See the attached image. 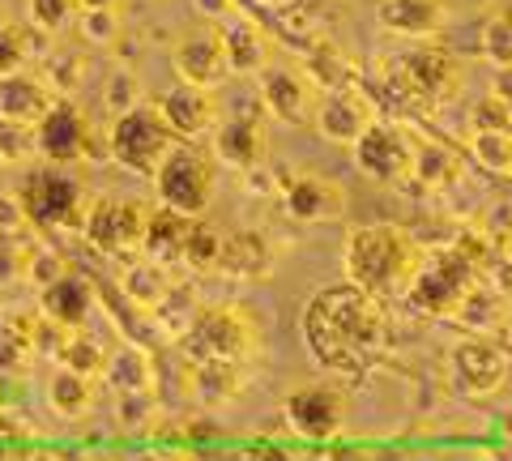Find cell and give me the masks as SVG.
Instances as JSON below:
<instances>
[{
    "instance_id": "obj_37",
    "label": "cell",
    "mask_w": 512,
    "mask_h": 461,
    "mask_svg": "<svg viewBox=\"0 0 512 461\" xmlns=\"http://www.w3.org/2000/svg\"><path fill=\"white\" fill-rule=\"evenodd\" d=\"M77 30H82V39L90 47H111L120 39L124 30V18L116 5H103V9H82V18H77Z\"/></svg>"
},
{
    "instance_id": "obj_23",
    "label": "cell",
    "mask_w": 512,
    "mask_h": 461,
    "mask_svg": "<svg viewBox=\"0 0 512 461\" xmlns=\"http://www.w3.org/2000/svg\"><path fill=\"white\" fill-rule=\"evenodd\" d=\"M376 18L384 30H393L402 39H427L444 26L448 5L444 0H380Z\"/></svg>"
},
{
    "instance_id": "obj_36",
    "label": "cell",
    "mask_w": 512,
    "mask_h": 461,
    "mask_svg": "<svg viewBox=\"0 0 512 461\" xmlns=\"http://www.w3.org/2000/svg\"><path fill=\"white\" fill-rule=\"evenodd\" d=\"M474 158L487 171L508 176L512 171V129H478L474 133Z\"/></svg>"
},
{
    "instance_id": "obj_16",
    "label": "cell",
    "mask_w": 512,
    "mask_h": 461,
    "mask_svg": "<svg viewBox=\"0 0 512 461\" xmlns=\"http://www.w3.org/2000/svg\"><path fill=\"white\" fill-rule=\"evenodd\" d=\"M316 129L325 141H333V146H355V141L367 133V124L376 120L372 103L363 99L359 90H325V99L316 103Z\"/></svg>"
},
{
    "instance_id": "obj_42",
    "label": "cell",
    "mask_w": 512,
    "mask_h": 461,
    "mask_svg": "<svg viewBox=\"0 0 512 461\" xmlns=\"http://www.w3.org/2000/svg\"><path fill=\"white\" fill-rule=\"evenodd\" d=\"M30 231V218H26V205L18 193L0 197V235H9V240H18V235Z\"/></svg>"
},
{
    "instance_id": "obj_13",
    "label": "cell",
    "mask_w": 512,
    "mask_h": 461,
    "mask_svg": "<svg viewBox=\"0 0 512 461\" xmlns=\"http://www.w3.org/2000/svg\"><path fill=\"white\" fill-rule=\"evenodd\" d=\"M470 286H474V265L461 252H444V261L423 257V269L414 278L410 295L431 312H453Z\"/></svg>"
},
{
    "instance_id": "obj_46",
    "label": "cell",
    "mask_w": 512,
    "mask_h": 461,
    "mask_svg": "<svg viewBox=\"0 0 512 461\" xmlns=\"http://www.w3.org/2000/svg\"><path fill=\"white\" fill-rule=\"evenodd\" d=\"M197 5L210 13V18H218V13H231V0H197Z\"/></svg>"
},
{
    "instance_id": "obj_45",
    "label": "cell",
    "mask_w": 512,
    "mask_h": 461,
    "mask_svg": "<svg viewBox=\"0 0 512 461\" xmlns=\"http://www.w3.org/2000/svg\"><path fill=\"white\" fill-rule=\"evenodd\" d=\"M252 5H261V9H269V13H286V9H295L299 0H252Z\"/></svg>"
},
{
    "instance_id": "obj_9",
    "label": "cell",
    "mask_w": 512,
    "mask_h": 461,
    "mask_svg": "<svg viewBox=\"0 0 512 461\" xmlns=\"http://www.w3.org/2000/svg\"><path fill=\"white\" fill-rule=\"evenodd\" d=\"M171 69L180 82L188 86H201V90H214L231 77L227 69V52H222V30L218 22H197L188 26L180 39L171 47Z\"/></svg>"
},
{
    "instance_id": "obj_6",
    "label": "cell",
    "mask_w": 512,
    "mask_h": 461,
    "mask_svg": "<svg viewBox=\"0 0 512 461\" xmlns=\"http://www.w3.org/2000/svg\"><path fill=\"white\" fill-rule=\"evenodd\" d=\"M146 222H150V210L141 201L107 197V201H90L82 235L94 252H103V257H133V252H141Z\"/></svg>"
},
{
    "instance_id": "obj_30",
    "label": "cell",
    "mask_w": 512,
    "mask_h": 461,
    "mask_svg": "<svg viewBox=\"0 0 512 461\" xmlns=\"http://www.w3.org/2000/svg\"><path fill=\"white\" fill-rule=\"evenodd\" d=\"M244 389V376H239L235 363H192V393L201 397V402H231V397Z\"/></svg>"
},
{
    "instance_id": "obj_50",
    "label": "cell",
    "mask_w": 512,
    "mask_h": 461,
    "mask_svg": "<svg viewBox=\"0 0 512 461\" xmlns=\"http://www.w3.org/2000/svg\"><path fill=\"white\" fill-rule=\"evenodd\" d=\"M508 176H512V171H508Z\"/></svg>"
},
{
    "instance_id": "obj_15",
    "label": "cell",
    "mask_w": 512,
    "mask_h": 461,
    "mask_svg": "<svg viewBox=\"0 0 512 461\" xmlns=\"http://www.w3.org/2000/svg\"><path fill=\"white\" fill-rule=\"evenodd\" d=\"M282 210L295 222H333L346 210V188L329 176H316V171H303V176L286 180L282 188Z\"/></svg>"
},
{
    "instance_id": "obj_12",
    "label": "cell",
    "mask_w": 512,
    "mask_h": 461,
    "mask_svg": "<svg viewBox=\"0 0 512 461\" xmlns=\"http://www.w3.org/2000/svg\"><path fill=\"white\" fill-rule=\"evenodd\" d=\"M35 137H39V154L47 158L52 167H69L77 158H90V120L82 116V107L56 99V107L35 124Z\"/></svg>"
},
{
    "instance_id": "obj_26",
    "label": "cell",
    "mask_w": 512,
    "mask_h": 461,
    "mask_svg": "<svg viewBox=\"0 0 512 461\" xmlns=\"http://www.w3.org/2000/svg\"><path fill=\"white\" fill-rule=\"evenodd\" d=\"M39 316H0V376H22L35 359Z\"/></svg>"
},
{
    "instance_id": "obj_1",
    "label": "cell",
    "mask_w": 512,
    "mask_h": 461,
    "mask_svg": "<svg viewBox=\"0 0 512 461\" xmlns=\"http://www.w3.org/2000/svg\"><path fill=\"white\" fill-rule=\"evenodd\" d=\"M303 342L320 368L359 376L389 351V312L359 286H325L303 308Z\"/></svg>"
},
{
    "instance_id": "obj_41",
    "label": "cell",
    "mask_w": 512,
    "mask_h": 461,
    "mask_svg": "<svg viewBox=\"0 0 512 461\" xmlns=\"http://www.w3.org/2000/svg\"><path fill=\"white\" fill-rule=\"evenodd\" d=\"M26 257H30V248L9 240V235H0V286H13L26 278Z\"/></svg>"
},
{
    "instance_id": "obj_34",
    "label": "cell",
    "mask_w": 512,
    "mask_h": 461,
    "mask_svg": "<svg viewBox=\"0 0 512 461\" xmlns=\"http://www.w3.org/2000/svg\"><path fill=\"white\" fill-rule=\"evenodd\" d=\"M30 60V47H26V30L18 26V18L9 13V5H0V77L9 73H22Z\"/></svg>"
},
{
    "instance_id": "obj_3",
    "label": "cell",
    "mask_w": 512,
    "mask_h": 461,
    "mask_svg": "<svg viewBox=\"0 0 512 461\" xmlns=\"http://www.w3.org/2000/svg\"><path fill=\"white\" fill-rule=\"evenodd\" d=\"M150 180H154L158 205H167V210H175V214L197 218V214H205V205L214 201L218 158L210 150H201L197 141H175Z\"/></svg>"
},
{
    "instance_id": "obj_10",
    "label": "cell",
    "mask_w": 512,
    "mask_h": 461,
    "mask_svg": "<svg viewBox=\"0 0 512 461\" xmlns=\"http://www.w3.org/2000/svg\"><path fill=\"white\" fill-rule=\"evenodd\" d=\"M261 77V103L278 124H308L316 116V86L308 82V73L295 65H269L256 73Z\"/></svg>"
},
{
    "instance_id": "obj_18",
    "label": "cell",
    "mask_w": 512,
    "mask_h": 461,
    "mask_svg": "<svg viewBox=\"0 0 512 461\" xmlns=\"http://www.w3.org/2000/svg\"><path fill=\"white\" fill-rule=\"evenodd\" d=\"M265 120L261 116H231L214 124V158L227 167H261L265 163Z\"/></svg>"
},
{
    "instance_id": "obj_21",
    "label": "cell",
    "mask_w": 512,
    "mask_h": 461,
    "mask_svg": "<svg viewBox=\"0 0 512 461\" xmlns=\"http://www.w3.org/2000/svg\"><path fill=\"white\" fill-rule=\"evenodd\" d=\"M218 269L227 278L239 282H256L274 269V248L261 231H231L222 235V252H218Z\"/></svg>"
},
{
    "instance_id": "obj_33",
    "label": "cell",
    "mask_w": 512,
    "mask_h": 461,
    "mask_svg": "<svg viewBox=\"0 0 512 461\" xmlns=\"http://www.w3.org/2000/svg\"><path fill=\"white\" fill-rule=\"evenodd\" d=\"M222 227H214V222H201L192 218L188 222V235H184V265H192L197 274H210V269H218V252H222Z\"/></svg>"
},
{
    "instance_id": "obj_2",
    "label": "cell",
    "mask_w": 512,
    "mask_h": 461,
    "mask_svg": "<svg viewBox=\"0 0 512 461\" xmlns=\"http://www.w3.org/2000/svg\"><path fill=\"white\" fill-rule=\"evenodd\" d=\"M427 252L410 240V231L376 222V227H355L346 235V252H342V274L350 286L389 299V295H406L414 278L423 269Z\"/></svg>"
},
{
    "instance_id": "obj_29",
    "label": "cell",
    "mask_w": 512,
    "mask_h": 461,
    "mask_svg": "<svg viewBox=\"0 0 512 461\" xmlns=\"http://www.w3.org/2000/svg\"><path fill=\"white\" fill-rule=\"evenodd\" d=\"M47 406H52V415L69 419V423L86 419L90 406H94V385H90V376L60 368V372L52 376V385H47Z\"/></svg>"
},
{
    "instance_id": "obj_47",
    "label": "cell",
    "mask_w": 512,
    "mask_h": 461,
    "mask_svg": "<svg viewBox=\"0 0 512 461\" xmlns=\"http://www.w3.org/2000/svg\"><path fill=\"white\" fill-rule=\"evenodd\" d=\"M103 5H116V0H77V9H103Z\"/></svg>"
},
{
    "instance_id": "obj_28",
    "label": "cell",
    "mask_w": 512,
    "mask_h": 461,
    "mask_svg": "<svg viewBox=\"0 0 512 461\" xmlns=\"http://www.w3.org/2000/svg\"><path fill=\"white\" fill-rule=\"evenodd\" d=\"M120 286H124V295L133 299L137 308H158L163 299L171 295V269L167 265H158V261H150V257H137L133 265L124 269V278H120Z\"/></svg>"
},
{
    "instance_id": "obj_24",
    "label": "cell",
    "mask_w": 512,
    "mask_h": 461,
    "mask_svg": "<svg viewBox=\"0 0 512 461\" xmlns=\"http://www.w3.org/2000/svg\"><path fill=\"white\" fill-rule=\"evenodd\" d=\"M188 214H175L167 205L150 210V222H146V235H141V257H150L158 265H171L184 257V235H188Z\"/></svg>"
},
{
    "instance_id": "obj_27",
    "label": "cell",
    "mask_w": 512,
    "mask_h": 461,
    "mask_svg": "<svg viewBox=\"0 0 512 461\" xmlns=\"http://www.w3.org/2000/svg\"><path fill=\"white\" fill-rule=\"evenodd\" d=\"M103 380L116 393H150L154 389V363L146 355V346H124V351L107 355Z\"/></svg>"
},
{
    "instance_id": "obj_20",
    "label": "cell",
    "mask_w": 512,
    "mask_h": 461,
    "mask_svg": "<svg viewBox=\"0 0 512 461\" xmlns=\"http://www.w3.org/2000/svg\"><path fill=\"white\" fill-rule=\"evenodd\" d=\"M218 30H222V52H227L231 77H256L274 60L269 35L252 18H227V22H218Z\"/></svg>"
},
{
    "instance_id": "obj_31",
    "label": "cell",
    "mask_w": 512,
    "mask_h": 461,
    "mask_svg": "<svg viewBox=\"0 0 512 461\" xmlns=\"http://www.w3.org/2000/svg\"><path fill=\"white\" fill-rule=\"evenodd\" d=\"M303 73L316 90H346L350 86V65L342 52H333V43H316V47H303Z\"/></svg>"
},
{
    "instance_id": "obj_17",
    "label": "cell",
    "mask_w": 512,
    "mask_h": 461,
    "mask_svg": "<svg viewBox=\"0 0 512 461\" xmlns=\"http://www.w3.org/2000/svg\"><path fill=\"white\" fill-rule=\"evenodd\" d=\"M448 372H453L457 389L470 393V397H487L504 385L508 376V359L495 351L491 342H461L453 359H448Z\"/></svg>"
},
{
    "instance_id": "obj_32",
    "label": "cell",
    "mask_w": 512,
    "mask_h": 461,
    "mask_svg": "<svg viewBox=\"0 0 512 461\" xmlns=\"http://www.w3.org/2000/svg\"><path fill=\"white\" fill-rule=\"evenodd\" d=\"M60 368H69V372H82V376H103V363H107V351H103V342L99 338H90L86 329H69L64 333V342H60Z\"/></svg>"
},
{
    "instance_id": "obj_25",
    "label": "cell",
    "mask_w": 512,
    "mask_h": 461,
    "mask_svg": "<svg viewBox=\"0 0 512 461\" xmlns=\"http://www.w3.org/2000/svg\"><path fill=\"white\" fill-rule=\"evenodd\" d=\"M406 86L414 94H427V99H440V94L457 90V65L453 56L436 52V47H419V52L406 56Z\"/></svg>"
},
{
    "instance_id": "obj_19",
    "label": "cell",
    "mask_w": 512,
    "mask_h": 461,
    "mask_svg": "<svg viewBox=\"0 0 512 461\" xmlns=\"http://www.w3.org/2000/svg\"><path fill=\"white\" fill-rule=\"evenodd\" d=\"M56 86H47V77L35 73H9L0 77V120H13V124H39L47 111L56 107Z\"/></svg>"
},
{
    "instance_id": "obj_40",
    "label": "cell",
    "mask_w": 512,
    "mask_h": 461,
    "mask_svg": "<svg viewBox=\"0 0 512 461\" xmlns=\"http://www.w3.org/2000/svg\"><path fill=\"white\" fill-rule=\"evenodd\" d=\"M69 274V265H64V257L60 252H52V248H30V257H26V282L30 286H52L56 278H64Z\"/></svg>"
},
{
    "instance_id": "obj_5",
    "label": "cell",
    "mask_w": 512,
    "mask_h": 461,
    "mask_svg": "<svg viewBox=\"0 0 512 461\" xmlns=\"http://www.w3.org/2000/svg\"><path fill=\"white\" fill-rule=\"evenodd\" d=\"M180 342L192 363H239L256 351V329L239 308H197Z\"/></svg>"
},
{
    "instance_id": "obj_43",
    "label": "cell",
    "mask_w": 512,
    "mask_h": 461,
    "mask_svg": "<svg viewBox=\"0 0 512 461\" xmlns=\"http://www.w3.org/2000/svg\"><path fill=\"white\" fill-rule=\"evenodd\" d=\"M239 461H291L282 449H269V444H256V449L248 453V457H239Z\"/></svg>"
},
{
    "instance_id": "obj_48",
    "label": "cell",
    "mask_w": 512,
    "mask_h": 461,
    "mask_svg": "<svg viewBox=\"0 0 512 461\" xmlns=\"http://www.w3.org/2000/svg\"><path fill=\"white\" fill-rule=\"evenodd\" d=\"M18 461H56L52 453H30V457H18Z\"/></svg>"
},
{
    "instance_id": "obj_38",
    "label": "cell",
    "mask_w": 512,
    "mask_h": 461,
    "mask_svg": "<svg viewBox=\"0 0 512 461\" xmlns=\"http://www.w3.org/2000/svg\"><path fill=\"white\" fill-rule=\"evenodd\" d=\"M30 154H39L35 124H13V120H0V167H5V163H26Z\"/></svg>"
},
{
    "instance_id": "obj_44",
    "label": "cell",
    "mask_w": 512,
    "mask_h": 461,
    "mask_svg": "<svg viewBox=\"0 0 512 461\" xmlns=\"http://www.w3.org/2000/svg\"><path fill=\"white\" fill-rule=\"evenodd\" d=\"M325 461H367V453L363 449H329Z\"/></svg>"
},
{
    "instance_id": "obj_22",
    "label": "cell",
    "mask_w": 512,
    "mask_h": 461,
    "mask_svg": "<svg viewBox=\"0 0 512 461\" xmlns=\"http://www.w3.org/2000/svg\"><path fill=\"white\" fill-rule=\"evenodd\" d=\"M39 312H43L52 325L86 329L90 312H94V291H90V282L73 278V274L56 278L52 286H43V291H39Z\"/></svg>"
},
{
    "instance_id": "obj_8",
    "label": "cell",
    "mask_w": 512,
    "mask_h": 461,
    "mask_svg": "<svg viewBox=\"0 0 512 461\" xmlns=\"http://www.w3.org/2000/svg\"><path fill=\"white\" fill-rule=\"evenodd\" d=\"M414 141L397 124L372 120L367 133L355 141V167L376 184H406L414 176Z\"/></svg>"
},
{
    "instance_id": "obj_39",
    "label": "cell",
    "mask_w": 512,
    "mask_h": 461,
    "mask_svg": "<svg viewBox=\"0 0 512 461\" xmlns=\"http://www.w3.org/2000/svg\"><path fill=\"white\" fill-rule=\"evenodd\" d=\"M483 47H487V56H491L500 69H512V9H504L500 18L487 22Z\"/></svg>"
},
{
    "instance_id": "obj_14",
    "label": "cell",
    "mask_w": 512,
    "mask_h": 461,
    "mask_svg": "<svg viewBox=\"0 0 512 461\" xmlns=\"http://www.w3.org/2000/svg\"><path fill=\"white\" fill-rule=\"evenodd\" d=\"M154 107H158V116L167 120V129H171L175 141H197L201 133H210L218 124L214 94L201 90V86H188V82H175Z\"/></svg>"
},
{
    "instance_id": "obj_4",
    "label": "cell",
    "mask_w": 512,
    "mask_h": 461,
    "mask_svg": "<svg viewBox=\"0 0 512 461\" xmlns=\"http://www.w3.org/2000/svg\"><path fill=\"white\" fill-rule=\"evenodd\" d=\"M175 146V137L167 129V120L158 116L154 103H133L128 111H120L116 124L107 133V158L120 163L133 176H154L158 163L167 158V150Z\"/></svg>"
},
{
    "instance_id": "obj_49",
    "label": "cell",
    "mask_w": 512,
    "mask_h": 461,
    "mask_svg": "<svg viewBox=\"0 0 512 461\" xmlns=\"http://www.w3.org/2000/svg\"><path fill=\"white\" fill-rule=\"evenodd\" d=\"M0 461H18V453H9V449H0Z\"/></svg>"
},
{
    "instance_id": "obj_7",
    "label": "cell",
    "mask_w": 512,
    "mask_h": 461,
    "mask_svg": "<svg viewBox=\"0 0 512 461\" xmlns=\"http://www.w3.org/2000/svg\"><path fill=\"white\" fill-rule=\"evenodd\" d=\"M18 197L26 205L30 227H69V222H73V227H82L86 210H90L86 188L77 184L69 171H60V167L39 171V176L30 180Z\"/></svg>"
},
{
    "instance_id": "obj_35",
    "label": "cell",
    "mask_w": 512,
    "mask_h": 461,
    "mask_svg": "<svg viewBox=\"0 0 512 461\" xmlns=\"http://www.w3.org/2000/svg\"><path fill=\"white\" fill-rule=\"evenodd\" d=\"M77 13V0H26V26H35L39 35H60Z\"/></svg>"
},
{
    "instance_id": "obj_11",
    "label": "cell",
    "mask_w": 512,
    "mask_h": 461,
    "mask_svg": "<svg viewBox=\"0 0 512 461\" xmlns=\"http://www.w3.org/2000/svg\"><path fill=\"white\" fill-rule=\"evenodd\" d=\"M282 415L291 423V432L303 440H338L346 427V402L338 389L312 385V389H295L286 397Z\"/></svg>"
}]
</instances>
